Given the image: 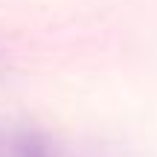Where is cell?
Masks as SVG:
<instances>
[{
    "label": "cell",
    "mask_w": 157,
    "mask_h": 157,
    "mask_svg": "<svg viewBox=\"0 0 157 157\" xmlns=\"http://www.w3.org/2000/svg\"><path fill=\"white\" fill-rule=\"evenodd\" d=\"M12 157H56L52 154V146L35 131H23V134L15 137L12 143Z\"/></svg>",
    "instance_id": "cell-1"
}]
</instances>
